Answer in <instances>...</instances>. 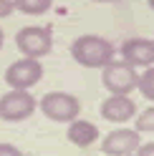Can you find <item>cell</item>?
I'll return each mask as SVG.
<instances>
[{
  "mask_svg": "<svg viewBox=\"0 0 154 156\" xmlns=\"http://www.w3.org/2000/svg\"><path fill=\"white\" fill-rule=\"evenodd\" d=\"M35 98L28 91H8L0 96V121H8V123H18V121H25L31 119L33 111H35Z\"/></svg>",
  "mask_w": 154,
  "mask_h": 156,
  "instance_id": "5b68a950",
  "label": "cell"
},
{
  "mask_svg": "<svg viewBox=\"0 0 154 156\" xmlns=\"http://www.w3.org/2000/svg\"><path fill=\"white\" fill-rule=\"evenodd\" d=\"M15 45L25 58H43L53 48V33L43 25H25L15 35Z\"/></svg>",
  "mask_w": 154,
  "mask_h": 156,
  "instance_id": "3957f363",
  "label": "cell"
},
{
  "mask_svg": "<svg viewBox=\"0 0 154 156\" xmlns=\"http://www.w3.org/2000/svg\"><path fill=\"white\" fill-rule=\"evenodd\" d=\"M114 53L116 48L104 35H79L71 43L73 61L83 68H104L109 61H114Z\"/></svg>",
  "mask_w": 154,
  "mask_h": 156,
  "instance_id": "6da1fadb",
  "label": "cell"
},
{
  "mask_svg": "<svg viewBox=\"0 0 154 156\" xmlns=\"http://www.w3.org/2000/svg\"><path fill=\"white\" fill-rule=\"evenodd\" d=\"M15 10V3L13 0H0V18H8Z\"/></svg>",
  "mask_w": 154,
  "mask_h": 156,
  "instance_id": "2e32d148",
  "label": "cell"
},
{
  "mask_svg": "<svg viewBox=\"0 0 154 156\" xmlns=\"http://www.w3.org/2000/svg\"><path fill=\"white\" fill-rule=\"evenodd\" d=\"M119 53L134 68L137 66H144V68L154 66V41H149V38H129V41L121 43Z\"/></svg>",
  "mask_w": 154,
  "mask_h": 156,
  "instance_id": "ba28073f",
  "label": "cell"
},
{
  "mask_svg": "<svg viewBox=\"0 0 154 156\" xmlns=\"http://www.w3.org/2000/svg\"><path fill=\"white\" fill-rule=\"evenodd\" d=\"M3 41H5V35H3V30H0V48H3Z\"/></svg>",
  "mask_w": 154,
  "mask_h": 156,
  "instance_id": "ac0fdd59",
  "label": "cell"
},
{
  "mask_svg": "<svg viewBox=\"0 0 154 156\" xmlns=\"http://www.w3.org/2000/svg\"><path fill=\"white\" fill-rule=\"evenodd\" d=\"M139 144H141V133L137 129H116L104 139L101 151L106 156H134Z\"/></svg>",
  "mask_w": 154,
  "mask_h": 156,
  "instance_id": "52a82bcc",
  "label": "cell"
},
{
  "mask_svg": "<svg viewBox=\"0 0 154 156\" xmlns=\"http://www.w3.org/2000/svg\"><path fill=\"white\" fill-rule=\"evenodd\" d=\"M147 3H149V8H152V10H154V0H147Z\"/></svg>",
  "mask_w": 154,
  "mask_h": 156,
  "instance_id": "d6986e66",
  "label": "cell"
},
{
  "mask_svg": "<svg viewBox=\"0 0 154 156\" xmlns=\"http://www.w3.org/2000/svg\"><path fill=\"white\" fill-rule=\"evenodd\" d=\"M91 3H119V0H91Z\"/></svg>",
  "mask_w": 154,
  "mask_h": 156,
  "instance_id": "e0dca14e",
  "label": "cell"
},
{
  "mask_svg": "<svg viewBox=\"0 0 154 156\" xmlns=\"http://www.w3.org/2000/svg\"><path fill=\"white\" fill-rule=\"evenodd\" d=\"M134 156H154V141H149V144H139V149L134 151Z\"/></svg>",
  "mask_w": 154,
  "mask_h": 156,
  "instance_id": "9a60e30c",
  "label": "cell"
},
{
  "mask_svg": "<svg viewBox=\"0 0 154 156\" xmlns=\"http://www.w3.org/2000/svg\"><path fill=\"white\" fill-rule=\"evenodd\" d=\"M137 88L141 91V96H144V98H149V101L154 103V66H149L147 71H144V73L139 76Z\"/></svg>",
  "mask_w": 154,
  "mask_h": 156,
  "instance_id": "7c38bea8",
  "label": "cell"
},
{
  "mask_svg": "<svg viewBox=\"0 0 154 156\" xmlns=\"http://www.w3.org/2000/svg\"><path fill=\"white\" fill-rule=\"evenodd\" d=\"M134 129L139 133H147V131H154V103L149 108H144L139 116H137V123H134Z\"/></svg>",
  "mask_w": 154,
  "mask_h": 156,
  "instance_id": "4fadbf2b",
  "label": "cell"
},
{
  "mask_svg": "<svg viewBox=\"0 0 154 156\" xmlns=\"http://www.w3.org/2000/svg\"><path fill=\"white\" fill-rule=\"evenodd\" d=\"M15 10H20L25 15H43L46 10L53 8V0H13Z\"/></svg>",
  "mask_w": 154,
  "mask_h": 156,
  "instance_id": "8fae6325",
  "label": "cell"
},
{
  "mask_svg": "<svg viewBox=\"0 0 154 156\" xmlns=\"http://www.w3.org/2000/svg\"><path fill=\"white\" fill-rule=\"evenodd\" d=\"M41 111L46 113V119H51L56 123H71L73 119H79L81 113V103L76 96L63 93V91H51L41 98Z\"/></svg>",
  "mask_w": 154,
  "mask_h": 156,
  "instance_id": "7a4b0ae2",
  "label": "cell"
},
{
  "mask_svg": "<svg viewBox=\"0 0 154 156\" xmlns=\"http://www.w3.org/2000/svg\"><path fill=\"white\" fill-rule=\"evenodd\" d=\"M0 156H23V151L13 144H0Z\"/></svg>",
  "mask_w": 154,
  "mask_h": 156,
  "instance_id": "5bb4252c",
  "label": "cell"
},
{
  "mask_svg": "<svg viewBox=\"0 0 154 156\" xmlns=\"http://www.w3.org/2000/svg\"><path fill=\"white\" fill-rule=\"evenodd\" d=\"M66 139H68L73 146H79V149H86V146H91L96 139H99V129L91 123V121H81V119H73L68 131H66Z\"/></svg>",
  "mask_w": 154,
  "mask_h": 156,
  "instance_id": "30bf717a",
  "label": "cell"
},
{
  "mask_svg": "<svg viewBox=\"0 0 154 156\" xmlns=\"http://www.w3.org/2000/svg\"><path fill=\"white\" fill-rule=\"evenodd\" d=\"M41 78H43V66H41L38 58H25L23 55L20 61L10 63L8 71H5V83L15 91H28Z\"/></svg>",
  "mask_w": 154,
  "mask_h": 156,
  "instance_id": "8992f818",
  "label": "cell"
},
{
  "mask_svg": "<svg viewBox=\"0 0 154 156\" xmlns=\"http://www.w3.org/2000/svg\"><path fill=\"white\" fill-rule=\"evenodd\" d=\"M101 116L111 123H124L129 121L131 116H137V103H134L129 96L121 93H111L106 101L101 103Z\"/></svg>",
  "mask_w": 154,
  "mask_h": 156,
  "instance_id": "9c48e42d",
  "label": "cell"
},
{
  "mask_svg": "<svg viewBox=\"0 0 154 156\" xmlns=\"http://www.w3.org/2000/svg\"><path fill=\"white\" fill-rule=\"evenodd\" d=\"M137 81H139L137 68L129 66L127 61H109L101 68V83L106 86V91H111V93L129 96L137 88Z\"/></svg>",
  "mask_w": 154,
  "mask_h": 156,
  "instance_id": "277c9868",
  "label": "cell"
}]
</instances>
